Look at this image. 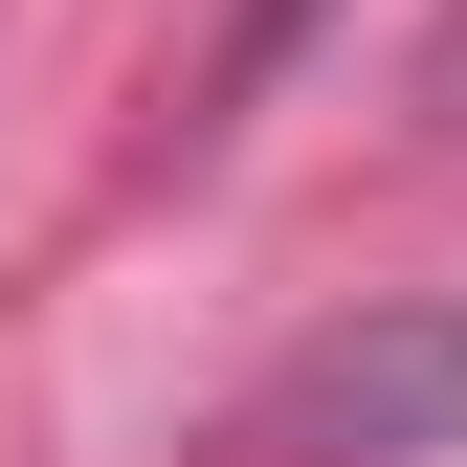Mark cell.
<instances>
[{
	"label": "cell",
	"mask_w": 467,
	"mask_h": 467,
	"mask_svg": "<svg viewBox=\"0 0 467 467\" xmlns=\"http://www.w3.org/2000/svg\"><path fill=\"white\" fill-rule=\"evenodd\" d=\"M400 467V445H467V289H423V312H357L312 334L267 400H245V467Z\"/></svg>",
	"instance_id": "1"
},
{
	"label": "cell",
	"mask_w": 467,
	"mask_h": 467,
	"mask_svg": "<svg viewBox=\"0 0 467 467\" xmlns=\"http://www.w3.org/2000/svg\"><path fill=\"white\" fill-rule=\"evenodd\" d=\"M289 23H312V0H267V23H245V45H289Z\"/></svg>",
	"instance_id": "3"
},
{
	"label": "cell",
	"mask_w": 467,
	"mask_h": 467,
	"mask_svg": "<svg viewBox=\"0 0 467 467\" xmlns=\"http://www.w3.org/2000/svg\"><path fill=\"white\" fill-rule=\"evenodd\" d=\"M423 111H445V134H467V23H445V67H423Z\"/></svg>",
	"instance_id": "2"
}]
</instances>
